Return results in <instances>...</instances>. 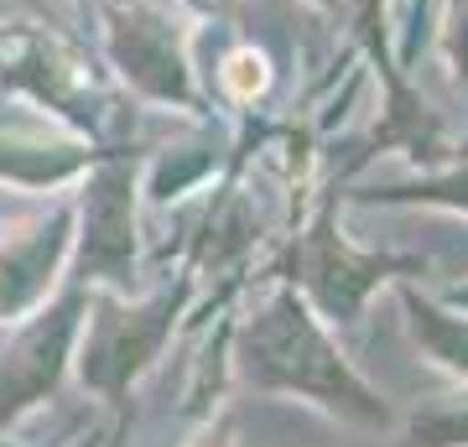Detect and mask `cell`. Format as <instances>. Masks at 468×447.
Instances as JSON below:
<instances>
[{"mask_svg":"<svg viewBox=\"0 0 468 447\" xmlns=\"http://www.w3.org/2000/svg\"><path fill=\"white\" fill-rule=\"evenodd\" d=\"M229 369L234 380L261 396L307 400L354 427L380 431L396 421L385 396L349 365L334 328L302 302L297 286H276L255 313H245L229 328Z\"/></svg>","mask_w":468,"mask_h":447,"instance_id":"obj_1","label":"cell"},{"mask_svg":"<svg viewBox=\"0 0 468 447\" xmlns=\"http://www.w3.org/2000/svg\"><path fill=\"white\" fill-rule=\"evenodd\" d=\"M193 292H198L193 271H183L177 286H162L141 302H131L125 292H110V286H94L84 328H79V348H73V369H79L89 396H100L115 416L131 411L135 380L162 359Z\"/></svg>","mask_w":468,"mask_h":447,"instance_id":"obj_2","label":"cell"},{"mask_svg":"<svg viewBox=\"0 0 468 447\" xmlns=\"http://www.w3.org/2000/svg\"><path fill=\"white\" fill-rule=\"evenodd\" d=\"M338 198V193H334ZM334 198L323 203L313 224L292 239L286 250V286H297L302 302L328 323V328H354L365 317V302L380 292L385 282H401L406 271H427L421 255H380V250L354 245L338 229Z\"/></svg>","mask_w":468,"mask_h":447,"instance_id":"obj_3","label":"cell"},{"mask_svg":"<svg viewBox=\"0 0 468 447\" xmlns=\"http://www.w3.org/2000/svg\"><path fill=\"white\" fill-rule=\"evenodd\" d=\"M141 162L125 151H100L84 172V187L73 198V250H68V282L125 292L141 271V224H135V193H141Z\"/></svg>","mask_w":468,"mask_h":447,"instance_id":"obj_4","label":"cell"},{"mask_svg":"<svg viewBox=\"0 0 468 447\" xmlns=\"http://www.w3.org/2000/svg\"><path fill=\"white\" fill-rule=\"evenodd\" d=\"M89 292L94 286H79L63 276V292L21 317L11 344L0 348V437L63 390L68 369H73V348H79V328L89 313Z\"/></svg>","mask_w":468,"mask_h":447,"instance_id":"obj_5","label":"cell"},{"mask_svg":"<svg viewBox=\"0 0 468 447\" xmlns=\"http://www.w3.org/2000/svg\"><path fill=\"white\" fill-rule=\"evenodd\" d=\"M104 52L141 100L167 104V110H193L198 115V83L187 63V27L156 0H104Z\"/></svg>","mask_w":468,"mask_h":447,"instance_id":"obj_6","label":"cell"},{"mask_svg":"<svg viewBox=\"0 0 468 447\" xmlns=\"http://www.w3.org/2000/svg\"><path fill=\"white\" fill-rule=\"evenodd\" d=\"M73 250V198L0 224V323H21L63 286Z\"/></svg>","mask_w":468,"mask_h":447,"instance_id":"obj_7","label":"cell"},{"mask_svg":"<svg viewBox=\"0 0 468 447\" xmlns=\"http://www.w3.org/2000/svg\"><path fill=\"white\" fill-rule=\"evenodd\" d=\"M100 151L84 135H58L48 131H0V183L21 187V193H48V187L79 183Z\"/></svg>","mask_w":468,"mask_h":447,"instance_id":"obj_8","label":"cell"},{"mask_svg":"<svg viewBox=\"0 0 468 447\" xmlns=\"http://www.w3.org/2000/svg\"><path fill=\"white\" fill-rule=\"evenodd\" d=\"M396 297H401L411 344H417L437 369H448L452 380L463 385L468 380V313H458L448 302L417 292L411 282H396Z\"/></svg>","mask_w":468,"mask_h":447,"instance_id":"obj_9","label":"cell"},{"mask_svg":"<svg viewBox=\"0 0 468 447\" xmlns=\"http://www.w3.org/2000/svg\"><path fill=\"white\" fill-rule=\"evenodd\" d=\"M359 203H427V208H448V214H468V156H452V162L421 172L417 183L401 187H369V193H354Z\"/></svg>","mask_w":468,"mask_h":447,"instance_id":"obj_10","label":"cell"},{"mask_svg":"<svg viewBox=\"0 0 468 447\" xmlns=\"http://www.w3.org/2000/svg\"><path fill=\"white\" fill-rule=\"evenodd\" d=\"M406 447H468V380L452 396H427L406 416Z\"/></svg>","mask_w":468,"mask_h":447,"instance_id":"obj_11","label":"cell"},{"mask_svg":"<svg viewBox=\"0 0 468 447\" xmlns=\"http://www.w3.org/2000/svg\"><path fill=\"white\" fill-rule=\"evenodd\" d=\"M218 83H224V94L239 104H255L261 94H266V83H271V68L266 58L255 48H234L229 58H224V68H218Z\"/></svg>","mask_w":468,"mask_h":447,"instance_id":"obj_12","label":"cell"},{"mask_svg":"<svg viewBox=\"0 0 468 447\" xmlns=\"http://www.w3.org/2000/svg\"><path fill=\"white\" fill-rule=\"evenodd\" d=\"M442 58H448L452 79L468 89V0H448L442 11Z\"/></svg>","mask_w":468,"mask_h":447,"instance_id":"obj_13","label":"cell"},{"mask_svg":"<svg viewBox=\"0 0 468 447\" xmlns=\"http://www.w3.org/2000/svg\"><path fill=\"white\" fill-rule=\"evenodd\" d=\"M193 447H234V416L229 411L208 416V427L198 431V442H193Z\"/></svg>","mask_w":468,"mask_h":447,"instance_id":"obj_14","label":"cell"},{"mask_svg":"<svg viewBox=\"0 0 468 447\" xmlns=\"http://www.w3.org/2000/svg\"><path fill=\"white\" fill-rule=\"evenodd\" d=\"M437 302H448V307H458V313H468V282H458V286H448Z\"/></svg>","mask_w":468,"mask_h":447,"instance_id":"obj_15","label":"cell"},{"mask_svg":"<svg viewBox=\"0 0 468 447\" xmlns=\"http://www.w3.org/2000/svg\"><path fill=\"white\" fill-rule=\"evenodd\" d=\"M100 437H104V431H84L79 442H68V447H100Z\"/></svg>","mask_w":468,"mask_h":447,"instance_id":"obj_16","label":"cell"},{"mask_svg":"<svg viewBox=\"0 0 468 447\" xmlns=\"http://www.w3.org/2000/svg\"><path fill=\"white\" fill-rule=\"evenodd\" d=\"M21 5H32V11H48V5H42V0H21Z\"/></svg>","mask_w":468,"mask_h":447,"instance_id":"obj_17","label":"cell"}]
</instances>
